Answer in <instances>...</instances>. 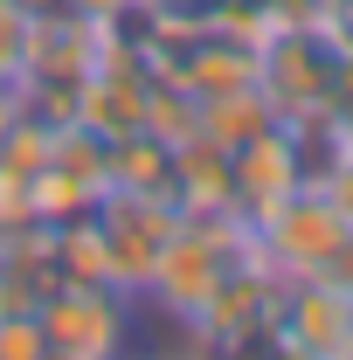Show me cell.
<instances>
[{
	"label": "cell",
	"instance_id": "cell-2",
	"mask_svg": "<svg viewBox=\"0 0 353 360\" xmlns=\"http://www.w3.org/2000/svg\"><path fill=\"white\" fill-rule=\"evenodd\" d=\"M35 319L49 333V360H111L139 340L146 305L118 284H56Z\"/></svg>",
	"mask_w": 353,
	"mask_h": 360
},
{
	"label": "cell",
	"instance_id": "cell-9",
	"mask_svg": "<svg viewBox=\"0 0 353 360\" xmlns=\"http://www.w3.org/2000/svg\"><path fill=\"white\" fill-rule=\"evenodd\" d=\"M28 35H35L28 0H0V77L7 84H21V70H28Z\"/></svg>",
	"mask_w": 353,
	"mask_h": 360
},
{
	"label": "cell",
	"instance_id": "cell-10",
	"mask_svg": "<svg viewBox=\"0 0 353 360\" xmlns=\"http://www.w3.org/2000/svg\"><path fill=\"white\" fill-rule=\"evenodd\" d=\"M0 360H49V333L35 312H7L0 305Z\"/></svg>",
	"mask_w": 353,
	"mask_h": 360
},
{
	"label": "cell",
	"instance_id": "cell-4",
	"mask_svg": "<svg viewBox=\"0 0 353 360\" xmlns=\"http://www.w3.org/2000/svg\"><path fill=\"white\" fill-rule=\"evenodd\" d=\"M270 347L277 354H298V360H353V291L326 284V277L277 284Z\"/></svg>",
	"mask_w": 353,
	"mask_h": 360
},
{
	"label": "cell",
	"instance_id": "cell-11",
	"mask_svg": "<svg viewBox=\"0 0 353 360\" xmlns=\"http://www.w3.org/2000/svg\"><path fill=\"white\" fill-rule=\"evenodd\" d=\"M28 222H35V201H28V180L0 167V243H7V236H21Z\"/></svg>",
	"mask_w": 353,
	"mask_h": 360
},
{
	"label": "cell",
	"instance_id": "cell-6",
	"mask_svg": "<svg viewBox=\"0 0 353 360\" xmlns=\"http://www.w3.org/2000/svg\"><path fill=\"white\" fill-rule=\"evenodd\" d=\"M270 305H277V277H270L257 257H243V264L229 270L215 284V298L201 305V319L187 326L201 347H270Z\"/></svg>",
	"mask_w": 353,
	"mask_h": 360
},
{
	"label": "cell",
	"instance_id": "cell-14",
	"mask_svg": "<svg viewBox=\"0 0 353 360\" xmlns=\"http://www.w3.org/2000/svg\"><path fill=\"white\" fill-rule=\"evenodd\" d=\"M21 125V84H0V139Z\"/></svg>",
	"mask_w": 353,
	"mask_h": 360
},
{
	"label": "cell",
	"instance_id": "cell-8",
	"mask_svg": "<svg viewBox=\"0 0 353 360\" xmlns=\"http://www.w3.org/2000/svg\"><path fill=\"white\" fill-rule=\"evenodd\" d=\"M277 125V104L264 97V84L250 90H222V97H201V118H194V132H208L222 153H236L243 139H257Z\"/></svg>",
	"mask_w": 353,
	"mask_h": 360
},
{
	"label": "cell",
	"instance_id": "cell-13",
	"mask_svg": "<svg viewBox=\"0 0 353 360\" xmlns=\"http://www.w3.org/2000/svg\"><path fill=\"white\" fill-rule=\"evenodd\" d=\"M326 284H340V291H353V222H347V236H340V250L326 257V270H319Z\"/></svg>",
	"mask_w": 353,
	"mask_h": 360
},
{
	"label": "cell",
	"instance_id": "cell-7",
	"mask_svg": "<svg viewBox=\"0 0 353 360\" xmlns=\"http://www.w3.org/2000/svg\"><path fill=\"white\" fill-rule=\"evenodd\" d=\"M174 201L180 208H229V153L208 132L174 139Z\"/></svg>",
	"mask_w": 353,
	"mask_h": 360
},
{
	"label": "cell",
	"instance_id": "cell-12",
	"mask_svg": "<svg viewBox=\"0 0 353 360\" xmlns=\"http://www.w3.org/2000/svg\"><path fill=\"white\" fill-rule=\"evenodd\" d=\"M319 187L333 194V208H340V215L353 222V146H340V153H333V167L319 174Z\"/></svg>",
	"mask_w": 353,
	"mask_h": 360
},
{
	"label": "cell",
	"instance_id": "cell-1",
	"mask_svg": "<svg viewBox=\"0 0 353 360\" xmlns=\"http://www.w3.org/2000/svg\"><path fill=\"white\" fill-rule=\"evenodd\" d=\"M353 42L333 21H284L257 42V84L277 104V118H319L347 90Z\"/></svg>",
	"mask_w": 353,
	"mask_h": 360
},
{
	"label": "cell",
	"instance_id": "cell-5",
	"mask_svg": "<svg viewBox=\"0 0 353 360\" xmlns=\"http://www.w3.org/2000/svg\"><path fill=\"white\" fill-rule=\"evenodd\" d=\"M305 146L291 132V118H277L270 132L243 139L236 153H229V208L243 215V222H264L270 208L284 201V194H298L305 187Z\"/></svg>",
	"mask_w": 353,
	"mask_h": 360
},
{
	"label": "cell",
	"instance_id": "cell-3",
	"mask_svg": "<svg viewBox=\"0 0 353 360\" xmlns=\"http://www.w3.org/2000/svg\"><path fill=\"white\" fill-rule=\"evenodd\" d=\"M340 236H347V215L333 208V194H326L319 180H305L298 194H284L264 222H250L257 264H264L277 284H291V277H319L326 257L340 250Z\"/></svg>",
	"mask_w": 353,
	"mask_h": 360
}]
</instances>
